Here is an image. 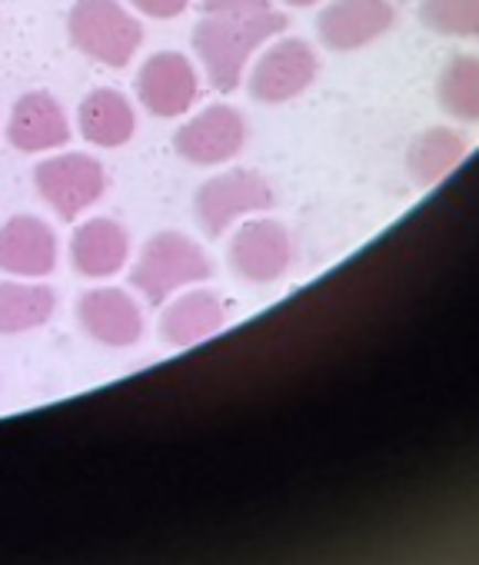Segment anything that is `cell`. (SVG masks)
<instances>
[{"label":"cell","mask_w":479,"mask_h":565,"mask_svg":"<svg viewBox=\"0 0 479 565\" xmlns=\"http://www.w3.org/2000/svg\"><path fill=\"white\" fill-rule=\"evenodd\" d=\"M287 31V14L257 11V14H203L193 28V54L206 81L220 94L240 90L251 61Z\"/></svg>","instance_id":"6da1fadb"},{"label":"cell","mask_w":479,"mask_h":565,"mask_svg":"<svg viewBox=\"0 0 479 565\" xmlns=\"http://www.w3.org/2000/svg\"><path fill=\"white\" fill-rule=\"evenodd\" d=\"M213 276V259L206 249L180 233V230H160L143 246L130 269L134 290L147 300V307L160 310L170 297L180 290H190L196 282H206Z\"/></svg>","instance_id":"7a4b0ae2"},{"label":"cell","mask_w":479,"mask_h":565,"mask_svg":"<svg viewBox=\"0 0 479 565\" xmlns=\"http://www.w3.org/2000/svg\"><path fill=\"white\" fill-rule=\"evenodd\" d=\"M67 38L84 57L124 71L143 44V28L120 0H74L67 14Z\"/></svg>","instance_id":"3957f363"},{"label":"cell","mask_w":479,"mask_h":565,"mask_svg":"<svg viewBox=\"0 0 479 565\" xmlns=\"http://www.w3.org/2000/svg\"><path fill=\"white\" fill-rule=\"evenodd\" d=\"M274 206H277L274 183L257 170L236 167L200 183L193 196V220L206 239H220L244 216L270 213Z\"/></svg>","instance_id":"277c9868"},{"label":"cell","mask_w":479,"mask_h":565,"mask_svg":"<svg viewBox=\"0 0 479 565\" xmlns=\"http://www.w3.org/2000/svg\"><path fill=\"white\" fill-rule=\"evenodd\" d=\"M294 259H297V239L274 216L244 220L226 243L230 269L236 273V279L254 282V287H267V282L284 279L294 269Z\"/></svg>","instance_id":"5b68a950"},{"label":"cell","mask_w":479,"mask_h":565,"mask_svg":"<svg viewBox=\"0 0 479 565\" xmlns=\"http://www.w3.org/2000/svg\"><path fill=\"white\" fill-rule=\"evenodd\" d=\"M320 77V54L313 51V44H307L304 38H274V44L264 47V54H257L254 71L247 77V94L257 104H290L297 97H304Z\"/></svg>","instance_id":"8992f818"},{"label":"cell","mask_w":479,"mask_h":565,"mask_svg":"<svg viewBox=\"0 0 479 565\" xmlns=\"http://www.w3.org/2000/svg\"><path fill=\"white\" fill-rule=\"evenodd\" d=\"M34 186L41 200L71 223L104 200L107 170L91 153H54L34 167Z\"/></svg>","instance_id":"52a82bcc"},{"label":"cell","mask_w":479,"mask_h":565,"mask_svg":"<svg viewBox=\"0 0 479 565\" xmlns=\"http://www.w3.org/2000/svg\"><path fill=\"white\" fill-rule=\"evenodd\" d=\"M251 137L247 117L230 104H213L193 114L177 134L173 150L190 167H220L244 153Z\"/></svg>","instance_id":"ba28073f"},{"label":"cell","mask_w":479,"mask_h":565,"mask_svg":"<svg viewBox=\"0 0 479 565\" xmlns=\"http://www.w3.org/2000/svg\"><path fill=\"white\" fill-rule=\"evenodd\" d=\"M200 97V74L180 51H160L137 71V100L160 120L183 117Z\"/></svg>","instance_id":"9c48e42d"},{"label":"cell","mask_w":479,"mask_h":565,"mask_svg":"<svg viewBox=\"0 0 479 565\" xmlns=\"http://www.w3.org/2000/svg\"><path fill=\"white\" fill-rule=\"evenodd\" d=\"M77 327L107 350H130L143 340V310L124 287H94L81 294Z\"/></svg>","instance_id":"30bf717a"},{"label":"cell","mask_w":479,"mask_h":565,"mask_svg":"<svg viewBox=\"0 0 479 565\" xmlns=\"http://www.w3.org/2000/svg\"><path fill=\"white\" fill-rule=\"evenodd\" d=\"M393 24L396 8L390 0H330L317 18V38L327 51L353 54L386 38Z\"/></svg>","instance_id":"8fae6325"},{"label":"cell","mask_w":479,"mask_h":565,"mask_svg":"<svg viewBox=\"0 0 479 565\" xmlns=\"http://www.w3.org/2000/svg\"><path fill=\"white\" fill-rule=\"evenodd\" d=\"M61 263V239L41 216L18 213L0 226V273L14 279H44Z\"/></svg>","instance_id":"7c38bea8"},{"label":"cell","mask_w":479,"mask_h":565,"mask_svg":"<svg viewBox=\"0 0 479 565\" xmlns=\"http://www.w3.org/2000/svg\"><path fill=\"white\" fill-rule=\"evenodd\" d=\"M8 143L21 153H51L71 143V120L47 90L24 94L8 117Z\"/></svg>","instance_id":"4fadbf2b"},{"label":"cell","mask_w":479,"mask_h":565,"mask_svg":"<svg viewBox=\"0 0 479 565\" xmlns=\"http://www.w3.org/2000/svg\"><path fill=\"white\" fill-rule=\"evenodd\" d=\"M130 263V233L114 216H94L71 236V266L84 279H110Z\"/></svg>","instance_id":"5bb4252c"},{"label":"cell","mask_w":479,"mask_h":565,"mask_svg":"<svg viewBox=\"0 0 479 565\" xmlns=\"http://www.w3.org/2000/svg\"><path fill=\"white\" fill-rule=\"evenodd\" d=\"M226 327V307L220 300V294L213 290H180L177 297H170L163 317H160V340L187 350L196 343H206L210 337H216Z\"/></svg>","instance_id":"9a60e30c"},{"label":"cell","mask_w":479,"mask_h":565,"mask_svg":"<svg viewBox=\"0 0 479 565\" xmlns=\"http://www.w3.org/2000/svg\"><path fill=\"white\" fill-rule=\"evenodd\" d=\"M77 127H81V137L87 143L104 147V150H117V147L134 140L137 110H134L127 94H120L114 87H100V90H91L81 100Z\"/></svg>","instance_id":"2e32d148"},{"label":"cell","mask_w":479,"mask_h":565,"mask_svg":"<svg viewBox=\"0 0 479 565\" xmlns=\"http://www.w3.org/2000/svg\"><path fill=\"white\" fill-rule=\"evenodd\" d=\"M469 153V140L453 127H429L413 137L406 147V170L416 186H436L443 183Z\"/></svg>","instance_id":"e0dca14e"},{"label":"cell","mask_w":479,"mask_h":565,"mask_svg":"<svg viewBox=\"0 0 479 565\" xmlns=\"http://www.w3.org/2000/svg\"><path fill=\"white\" fill-rule=\"evenodd\" d=\"M57 313V290L38 279L0 282V337H21L47 327Z\"/></svg>","instance_id":"ac0fdd59"},{"label":"cell","mask_w":479,"mask_h":565,"mask_svg":"<svg viewBox=\"0 0 479 565\" xmlns=\"http://www.w3.org/2000/svg\"><path fill=\"white\" fill-rule=\"evenodd\" d=\"M436 97L439 107L462 124L479 120V61L472 54L453 57L436 81Z\"/></svg>","instance_id":"d6986e66"},{"label":"cell","mask_w":479,"mask_h":565,"mask_svg":"<svg viewBox=\"0 0 479 565\" xmlns=\"http://www.w3.org/2000/svg\"><path fill=\"white\" fill-rule=\"evenodd\" d=\"M419 24L436 38L472 41L479 34V0H423Z\"/></svg>","instance_id":"ffe728a7"},{"label":"cell","mask_w":479,"mask_h":565,"mask_svg":"<svg viewBox=\"0 0 479 565\" xmlns=\"http://www.w3.org/2000/svg\"><path fill=\"white\" fill-rule=\"evenodd\" d=\"M270 8V0H200L203 14H257Z\"/></svg>","instance_id":"44dd1931"},{"label":"cell","mask_w":479,"mask_h":565,"mask_svg":"<svg viewBox=\"0 0 479 565\" xmlns=\"http://www.w3.org/2000/svg\"><path fill=\"white\" fill-rule=\"evenodd\" d=\"M134 11H140L143 18H153V21H173L180 14H187L190 0H130Z\"/></svg>","instance_id":"7402d4cb"},{"label":"cell","mask_w":479,"mask_h":565,"mask_svg":"<svg viewBox=\"0 0 479 565\" xmlns=\"http://www.w3.org/2000/svg\"><path fill=\"white\" fill-rule=\"evenodd\" d=\"M287 8H297V11H304V8H313V4H320V0H284Z\"/></svg>","instance_id":"603a6c76"}]
</instances>
